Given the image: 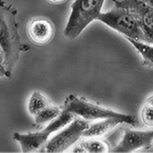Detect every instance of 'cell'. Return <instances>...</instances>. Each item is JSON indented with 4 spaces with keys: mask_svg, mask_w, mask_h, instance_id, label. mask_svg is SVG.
I'll return each mask as SVG.
<instances>
[{
    "mask_svg": "<svg viewBox=\"0 0 153 153\" xmlns=\"http://www.w3.org/2000/svg\"><path fill=\"white\" fill-rule=\"evenodd\" d=\"M105 0H74L71 5V13L64 30L69 39L78 37L82 30L101 13Z\"/></svg>",
    "mask_w": 153,
    "mask_h": 153,
    "instance_id": "2",
    "label": "cell"
},
{
    "mask_svg": "<svg viewBox=\"0 0 153 153\" xmlns=\"http://www.w3.org/2000/svg\"><path fill=\"white\" fill-rule=\"evenodd\" d=\"M50 103L47 98H45L40 92L34 91L29 99L28 101V110L31 116L37 115L42 109L49 106Z\"/></svg>",
    "mask_w": 153,
    "mask_h": 153,
    "instance_id": "12",
    "label": "cell"
},
{
    "mask_svg": "<svg viewBox=\"0 0 153 153\" xmlns=\"http://www.w3.org/2000/svg\"><path fill=\"white\" fill-rule=\"evenodd\" d=\"M6 76L7 77V73L5 70L4 66V53L0 46V77Z\"/></svg>",
    "mask_w": 153,
    "mask_h": 153,
    "instance_id": "16",
    "label": "cell"
},
{
    "mask_svg": "<svg viewBox=\"0 0 153 153\" xmlns=\"http://www.w3.org/2000/svg\"><path fill=\"white\" fill-rule=\"evenodd\" d=\"M48 135L42 131L29 134H13V140H15L21 146L22 152L24 153L36 152L39 149H44L48 143Z\"/></svg>",
    "mask_w": 153,
    "mask_h": 153,
    "instance_id": "8",
    "label": "cell"
},
{
    "mask_svg": "<svg viewBox=\"0 0 153 153\" xmlns=\"http://www.w3.org/2000/svg\"><path fill=\"white\" fill-rule=\"evenodd\" d=\"M115 6L129 10L138 20L145 42L153 45V6L142 0H113Z\"/></svg>",
    "mask_w": 153,
    "mask_h": 153,
    "instance_id": "6",
    "label": "cell"
},
{
    "mask_svg": "<svg viewBox=\"0 0 153 153\" xmlns=\"http://www.w3.org/2000/svg\"><path fill=\"white\" fill-rule=\"evenodd\" d=\"M30 39L37 44H46L53 37L54 28L50 22L44 19L32 20L28 26Z\"/></svg>",
    "mask_w": 153,
    "mask_h": 153,
    "instance_id": "9",
    "label": "cell"
},
{
    "mask_svg": "<svg viewBox=\"0 0 153 153\" xmlns=\"http://www.w3.org/2000/svg\"><path fill=\"white\" fill-rule=\"evenodd\" d=\"M61 111L62 110L59 108L49 105L47 108H45L44 109H42L40 112H39L37 115L34 116L35 124L39 126V125H43L45 123L51 122L52 120H54L55 118H56L59 116Z\"/></svg>",
    "mask_w": 153,
    "mask_h": 153,
    "instance_id": "13",
    "label": "cell"
},
{
    "mask_svg": "<svg viewBox=\"0 0 153 153\" xmlns=\"http://www.w3.org/2000/svg\"><path fill=\"white\" fill-rule=\"evenodd\" d=\"M153 142V130L135 131L129 128L124 130L120 143L111 151L112 152H134L140 149H149Z\"/></svg>",
    "mask_w": 153,
    "mask_h": 153,
    "instance_id": "7",
    "label": "cell"
},
{
    "mask_svg": "<svg viewBox=\"0 0 153 153\" xmlns=\"http://www.w3.org/2000/svg\"><path fill=\"white\" fill-rule=\"evenodd\" d=\"M90 124L85 119H74L68 126L51 138L44 147V152L48 153L64 152L70 148L89 127Z\"/></svg>",
    "mask_w": 153,
    "mask_h": 153,
    "instance_id": "5",
    "label": "cell"
},
{
    "mask_svg": "<svg viewBox=\"0 0 153 153\" xmlns=\"http://www.w3.org/2000/svg\"><path fill=\"white\" fill-rule=\"evenodd\" d=\"M80 146L84 150L85 152L105 153L109 152L108 145L105 142L98 139H91L89 141L82 142Z\"/></svg>",
    "mask_w": 153,
    "mask_h": 153,
    "instance_id": "14",
    "label": "cell"
},
{
    "mask_svg": "<svg viewBox=\"0 0 153 153\" xmlns=\"http://www.w3.org/2000/svg\"><path fill=\"white\" fill-rule=\"evenodd\" d=\"M147 103L149 104V105H151L152 107H153V95L152 97H150L149 99H148V100H147Z\"/></svg>",
    "mask_w": 153,
    "mask_h": 153,
    "instance_id": "17",
    "label": "cell"
},
{
    "mask_svg": "<svg viewBox=\"0 0 153 153\" xmlns=\"http://www.w3.org/2000/svg\"><path fill=\"white\" fill-rule=\"evenodd\" d=\"M50 1L55 2V3H59V2H62V1H64V0H50Z\"/></svg>",
    "mask_w": 153,
    "mask_h": 153,
    "instance_id": "19",
    "label": "cell"
},
{
    "mask_svg": "<svg viewBox=\"0 0 153 153\" xmlns=\"http://www.w3.org/2000/svg\"><path fill=\"white\" fill-rule=\"evenodd\" d=\"M15 14V11L0 1V46L4 53L7 77H11L22 50Z\"/></svg>",
    "mask_w": 153,
    "mask_h": 153,
    "instance_id": "1",
    "label": "cell"
},
{
    "mask_svg": "<svg viewBox=\"0 0 153 153\" xmlns=\"http://www.w3.org/2000/svg\"><path fill=\"white\" fill-rule=\"evenodd\" d=\"M63 109L77 115L88 121L96 119L118 118L122 119L125 124L131 126L136 125V119L134 116L125 115L108 108H104L102 107L83 100L74 95H70L68 98H66L63 105Z\"/></svg>",
    "mask_w": 153,
    "mask_h": 153,
    "instance_id": "3",
    "label": "cell"
},
{
    "mask_svg": "<svg viewBox=\"0 0 153 153\" xmlns=\"http://www.w3.org/2000/svg\"><path fill=\"white\" fill-rule=\"evenodd\" d=\"M124 121L118 118H107L103 121L92 124L83 132V137H100L107 134L117 125L123 124Z\"/></svg>",
    "mask_w": 153,
    "mask_h": 153,
    "instance_id": "10",
    "label": "cell"
},
{
    "mask_svg": "<svg viewBox=\"0 0 153 153\" xmlns=\"http://www.w3.org/2000/svg\"><path fill=\"white\" fill-rule=\"evenodd\" d=\"M126 39L134 47L143 57V64L147 66H153V45L146 42L135 40L130 38Z\"/></svg>",
    "mask_w": 153,
    "mask_h": 153,
    "instance_id": "11",
    "label": "cell"
},
{
    "mask_svg": "<svg viewBox=\"0 0 153 153\" xmlns=\"http://www.w3.org/2000/svg\"><path fill=\"white\" fill-rule=\"evenodd\" d=\"M141 117L146 126L153 127V107L146 103L141 111Z\"/></svg>",
    "mask_w": 153,
    "mask_h": 153,
    "instance_id": "15",
    "label": "cell"
},
{
    "mask_svg": "<svg viewBox=\"0 0 153 153\" xmlns=\"http://www.w3.org/2000/svg\"><path fill=\"white\" fill-rule=\"evenodd\" d=\"M142 1L144 2V3H146V4H148L149 5L153 6V0H142Z\"/></svg>",
    "mask_w": 153,
    "mask_h": 153,
    "instance_id": "18",
    "label": "cell"
},
{
    "mask_svg": "<svg viewBox=\"0 0 153 153\" xmlns=\"http://www.w3.org/2000/svg\"><path fill=\"white\" fill-rule=\"evenodd\" d=\"M97 20L122 33L126 38L145 42V36L138 20L126 8L115 6L107 13H100Z\"/></svg>",
    "mask_w": 153,
    "mask_h": 153,
    "instance_id": "4",
    "label": "cell"
}]
</instances>
